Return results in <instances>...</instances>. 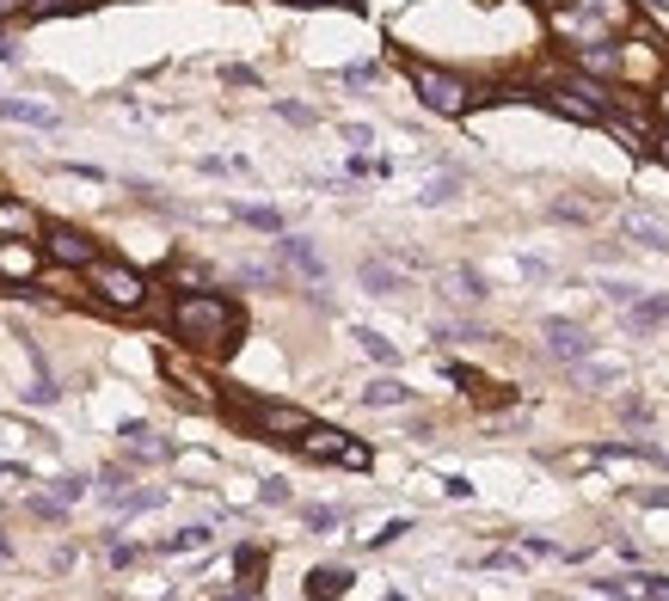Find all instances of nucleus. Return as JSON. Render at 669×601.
Instances as JSON below:
<instances>
[{
  "label": "nucleus",
  "mask_w": 669,
  "mask_h": 601,
  "mask_svg": "<svg viewBox=\"0 0 669 601\" xmlns=\"http://www.w3.org/2000/svg\"><path fill=\"white\" fill-rule=\"evenodd\" d=\"M296 7H350V0H296Z\"/></svg>",
  "instance_id": "nucleus-36"
},
{
  "label": "nucleus",
  "mask_w": 669,
  "mask_h": 601,
  "mask_svg": "<svg viewBox=\"0 0 669 601\" xmlns=\"http://www.w3.org/2000/svg\"><path fill=\"white\" fill-rule=\"evenodd\" d=\"M664 141H669V124H664Z\"/></svg>",
  "instance_id": "nucleus-38"
},
{
  "label": "nucleus",
  "mask_w": 669,
  "mask_h": 601,
  "mask_svg": "<svg viewBox=\"0 0 669 601\" xmlns=\"http://www.w3.org/2000/svg\"><path fill=\"white\" fill-rule=\"evenodd\" d=\"M541 338H546V356H553V362H584V356L596 350V338L577 320H546Z\"/></svg>",
  "instance_id": "nucleus-7"
},
{
  "label": "nucleus",
  "mask_w": 669,
  "mask_h": 601,
  "mask_svg": "<svg viewBox=\"0 0 669 601\" xmlns=\"http://www.w3.org/2000/svg\"><path fill=\"white\" fill-rule=\"evenodd\" d=\"M412 400V386L405 381H374L369 393H362V405H374V412H388V405H405Z\"/></svg>",
  "instance_id": "nucleus-20"
},
{
  "label": "nucleus",
  "mask_w": 669,
  "mask_h": 601,
  "mask_svg": "<svg viewBox=\"0 0 669 601\" xmlns=\"http://www.w3.org/2000/svg\"><path fill=\"white\" fill-rule=\"evenodd\" d=\"M282 258H289V264H296V270H301V277H308V282H326V264H320V252H313L308 246V240H282Z\"/></svg>",
  "instance_id": "nucleus-14"
},
{
  "label": "nucleus",
  "mask_w": 669,
  "mask_h": 601,
  "mask_svg": "<svg viewBox=\"0 0 669 601\" xmlns=\"http://www.w3.org/2000/svg\"><path fill=\"white\" fill-rule=\"evenodd\" d=\"M553 32H560L572 49L614 44V25H608V19H596V13H584V7H560V13H553Z\"/></svg>",
  "instance_id": "nucleus-6"
},
{
  "label": "nucleus",
  "mask_w": 669,
  "mask_h": 601,
  "mask_svg": "<svg viewBox=\"0 0 669 601\" xmlns=\"http://www.w3.org/2000/svg\"><path fill=\"white\" fill-rule=\"evenodd\" d=\"M93 0H32L25 7V19H56V13H86Z\"/></svg>",
  "instance_id": "nucleus-25"
},
{
  "label": "nucleus",
  "mask_w": 669,
  "mask_h": 601,
  "mask_svg": "<svg viewBox=\"0 0 669 601\" xmlns=\"http://www.w3.org/2000/svg\"><path fill=\"white\" fill-rule=\"evenodd\" d=\"M172 332H178V344H191V350H203V356H228L240 338V308L228 294L191 289V294L172 301Z\"/></svg>",
  "instance_id": "nucleus-1"
},
{
  "label": "nucleus",
  "mask_w": 669,
  "mask_h": 601,
  "mask_svg": "<svg viewBox=\"0 0 669 601\" xmlns=\"http://www.w3.org/2000/svg\"><path fill=\"white\" fill-rule=\"evenodd\" d=\"M565 7H584V13L608 19V25H614V32H621L626 19H633V7H626V0H565Z\"/></svg>",
  "instance_id": "nucleus-19"
},
{
  "label": "nucleus",
  "mask_w": 669,
  "mask_h": 601,
  "mask_svg": "<svg viewBox=\"0 0 669 601\" xmlns=\"http://www.w3.org/2000/svg\"><path fill=\"white\" fill-rule=\"evenodd\" d=\"M577 74L614 80V74H621V49H614V44H584V49H577Z\"/></svg>",
  "instance_id": "nucleus-11"
},
{
  "label": "nucleus",
  "mask_w": 669,
  "mask_h": 601,
  "mask_svg": "<svg viewBox=\"0 0 669 601\" xmlns=\"http://www.w3.org/2000/svg\"><path fill=\"white\" fill-rule=\"evenodd\" d=\"M221 601H265L258 589H234V596H221Z\"/></svg>",
  "instance_id": "nucleus-35"
},
{
  "label": "nucleus",
  "mask_w": 669,
  "mask_h": 601,
  "mask_svg": "<svg viewBox=\"0 0 669 601\" xmlns=\"http://www.w3.org/2000/svg\"><path fill=\"white\" fill-rule=\"evenodd\" d=\"M166 492H105V504L117 509V516H136V509H154Z\"/></svg>",
  "instance_id": "nucleus-21"
},
{
  "label": "nucleus",
  "mask_w": 669,
  "mask_h": 601,
  "mask_svg": "<svg viewBox=\"0 0 669 601\" xmlns=\"http://www.w3.org/2000/svg\"><path fill=\"white\" fill-rule=\"evenodd\" d=\"M0 117H13V124H32V129H56V111H49V105H32V99H0Z\"/></svg>",
  "instance_id": "nucleus-13"
},
{
  "label": "nucleus",
  "mask_w": 669,
  "mask_h": 601,
  "mask_svg": "<svg viewBox=\"0 0 669 601\" xmlns=\"http://www.w3.org/2000/svg\"><path fill=\"white\" fill-rule=\"evenodd\" d=\"M197 546H209V528H178L172 540H160V553H197Z\"/></svg>",
  "instance_id": "nucleus-24"
},
{
  "label": "nucleus",
  "mask_w": 669,
  "mask_h": 601,
  "mask_svg": "<svg viewBox=\"0 0 669 601\" xmlns=\"http://www.w3.org/2000/svg\"><path fill=\"white\" fill-rule=\"evenodd\" d=\"M442 294H449V301H461V308H480V301H485V282L473 277V270H449V277H442Z\"/></svg>",
  "instance_id": "nucleus-15"
},
{
  "label": "nucleus",
  "mask_w": 669,
  "mask_h": 601,
  "mask_svg": "<svg viewBox=\"0 0 669 601\" xmlns=\"http://www.w3.org/2000/svg\"><path fill=\"white\" fill-rule=\"evenodd\" d=\"M400 534H405V522H388V528H381V534L369 540V546H393V540H400Z\"/></svg>",
  "instance_id": "nucleus-32"
},
{
  "label": "nucleus",
  "mask_w": 669,
  "mask_h": 601,
  "mask_svg": "<svg viewBox=\"0 0 669 601\" xmlns=\"http://www.w3.org/2000/svg\"><path fill=\"white\" fill-rule=\"evenodd\" d=\"M608 301H614V308H633L638 289H633V282H608Z\"/></svg>",
  "instance_id": "nucleus-28"
},
{
  "label": "nucleus",
  "mask_w": 669,
  "mask_h": 601,
  "mask_svg": "<svg viewBox=\"0 0 669 601\" xmlns=\"http://www.w3.org/2000/svg\"><path fill=\"white\" fill-rule=\"evenodd\" d=\"M344 80H350V86H369V80H374V62H357V68H344Z\"/></svg>",
  "instance_id": "nucleus-31"
},
{
  "label": "nucleus",
  "mask_w": 669,
  "mask_h": 601,
  "mask_svg": "<svg viewBox=\"0 0 669 601\" xmlns=\"http://www.w3.org/2000/svg\"><path fill=\"white\" fill-rule=\"evenodd\" d=\"M357 344H362V356H374V362H388V369L400 362V350H393V344L381 338V332H369V325H357Z\"/></svg>",
  "instance_id": "nucleus-22"
},
{
  "label": "nucleus",
  "mask_w": 669,
  "mask_h": 601,
  "mask_svg": "<svg viewBox=\"0 0 669 601\" xmlns=\"http://www.w3.org/2000/svg\"><path fill=\"white\" fill-rule=\"evenodd\" d=\"M25 13V0H0V25H7V19H19Z\"/></svg>",
  "instance_id": "nucleus-34"
},
{
  "label": "nucleus",
  "mask_w": 669,
  "mask_h": 601,
  "mask_svg": "<svg viewBox=\"0 0 669 601\" xmlns=\"http://www.w3.org/2000/svg\"><path fill=\"white\" fill-rule=\"evenodd\" d=\"M265 504H289V478H265Z\"/></svg>",
  "instance_id": "nucleus-30"
},
{
  "label": "nucleus",
  "mask_w": 669,
  "mask_h": 601,
  "mask_svg": "<svg viewBox=\"0 0 669 601\" xmlns=\"http://www.w3.org/2000/svg\"><path fill=\"white\" fill-rule=\"evenodd\" d=\"M86 282H93V294L105 301V308H117V313H141V308H148V282H141V270H129V264L93 258V264H86Z\"/></svg>",
  "instance_id": "nucleus-2"
},
{
  "label": "nucleus",
  "mask_w": 669,
  "mask_h": 601,
  "mask_svg": "<svg viewBox=\"0 0 669 601\" xmlns=\"http://www.w3.org/2000/svg\"><path fill=\"white\" fill-rule=\"evenodd\" d=\"M664 320H669V301H664V294H645V289H638V301L626 308V325H633V332H657Z\"/></svg>",
  "instance_id": "nucleus-12"
},
{
  "label": "nucleus",
  "mask_w": 669,
  "mask_h": 601,
  "mask_svg": "<svg viewBox=\"0 0 669 601\" xmlns=\"http://www.w3.org/2000/svg\"><path fill=\"white\" fill-rule=\"evenodd\" d=\"M572 369H577V386H614V381H621V369L590 362V356H584V362H572Z\"/></svg>",
  "instance_id": "nucleus-23"
},
{
  "label": "nucleus",
  "mask_w": 669,
  "mask_h": 601,
  "mask_svg": "<svg viewBox=\"0 0 669 601\" xmlns=\"http://www.w3.org/2000/svg\"><path fill=\"white\" fill-rule=\"evenodd\" d=\"M44 252L56 264H68V270H86V264L99 258V246L80 228H68V221H49V228H44Z\"/></svg>",
  "instance_id": "nucleus-5"
},
{
  "label": "nucleus",
  "mask_w": 669,
  "mask_h": 601,
  "mask_svg": "<svg viewBox=\"0 0 669 601\" xmlns=\"http://www.w3.org/2000/svg\"><path fill=\"white\" fill-rule=\"evenodd\" d=\"M240 221H252V228H265V233H277V228H282L277 209H240Z\"/></svg>",
  "instance_id": "nucleus-26"
},
{
  "label": "nucleus",
  "mask_w": 669,
  "mask_h": 601,
  "mask_svg": "<svg viewBox=\"0 0 669 601\" xmlns=\"http://www.w3.org/2000/svg\"><path fill=\"white\" fill-rule=\"evenodd\" d=\"M0 558H7V540H0Z\"/></svg>",
  "instance_id": "nucleus-37"
},
{
  "label": "nucleus",
  "mask_w": 669,
  "mask_h": 601,
  "mask_svg": "<svg viewBox=\"0 0 669 601\" xmlns=\"http://www.w3.org/2000/svg\"><path fill=\"white\" fill-rule=\"evenodd\" d=\"M362 289H369V294H400V289H405V277L393 270V264L369 258V264H362Z\"/></svg>",
  "instance_id": "nucleus-17"
},
{
  "label": "nucleus",
  "mask_w": 669,
  "mask_h": 601,
  "mask_svg": "<svg viewBox=\"0 0 669 601\" xmlns=\"http://www.w3.org/2000/svg\"><path fill=\"white\" fill-rule=\"evenodd\" d=\"M412 93H418L436 117H468V105H473L468 80L449 74V68H430V62H412Z\"/></svg>",
  "instance_id": "nucleus-3"
},
{
  "label": "nucleus",
  "mask_w": 669,
  "mask_h": 601,
  "mask_svg": "<svg viewBox=\"0 0 669 601\" xmlns=\"http://www.w3.org/2000/svg\"><path fill=\"white\" fill-rule=\"evenodd\" d=\"M454 190H461V178H436V185H430V190H424V203H449V197H454Z\"/></svg>",
  "instance_id": "nucleus-27"
},
{
  "label": "nucleus",
  "mask_w": 669,
  "mask_h": 601,
  "mask_svg": "<svg viewBox=\"0 0 669 601\" xmlns=\"http://www.w3.org/2000/svg\"><path fill=\"white\" fill-rule=\"evenodd\" d=\"M301 454L332 461V466H350V473H362V466H369V448L350 442L344 430H320V424H308V430H301Z\"/></svg>",
  "instance_id": "nucleus-4"
},
{
  "label": "nucleus",
  "mask_w": 669,
  "mask_h": 601,
  "mask_svg": "<svg viewBox=\"0 0 669 601\" xmlns=\"http://www.w3.org/2000/svg\"><path fill=\"white\" fill-rule=\"evenodd\" d=\"M0 277L7 282H32L37 277V246H25V240H0Z\"/></svg>",
  "instance_id": "nucleus-10"
},
{
  "label": "nucleus",
  "mask_w": 669,
  "mask_h": 601,
  "mask_svg": "<svg viewBox=\"0 0 669 601\" xmlns=\"http://www.w3.org/2000/svg\"><path fill=\"white\" fill-rule=\"evenodd\" d=\"M0 233H13V240H32L37 233V216L25 203H0Z\"/></svg>",
  "instance_id": "nucleus-18"
},
{
  "label": "nucleus",
  "mask_w": 669,
  "mask_h": 601,
  "mask_svg": "<svg viewBox=\"0 0 669 601\" xmlns=\"http://www.w3.org/2000/svg\"><path fill=\"white\" fill-rule=\"evenodd\" d=\"M240 417H246L252 430H265V436H301L313 424L301 405H240Z\"/></svg>",
  "instance_id": "nucleus-8"
},
{
  "label": "nucleus",
  "mask_w": 669,
  "mask_h": 601,
  "mask_svg": "<svg viewBox=\"0 0 669 601\" xmlns=\"http://www.w3.org/2000/svg\"><path fill=\"white\" fill-rule=\"evenodd\" d=\"M344 589H350V570H344V565H320L308 577V596L313 601H332V596H344Z\"/></svg>",
  "instance_id": "nucleus-16"
},
{
  "label": "nucleus",
  "mask_w": 669,
  "mask_h": 601,
  "mask_svg": "<svg viewBox=\"0 0 669 601\" xmlns=\"http://www.w3.org/2000/svg\"><path fill=\"white\" fill-rule=\"evenodd\" d=\"M74 497H86V478H62L56 485V504H74Z\"/></svg>",
  "instance_id": "nucleus-29"
},
{
  "label": "nucleus",
  "mask_w": 669,
  "mask_h": 601,
  "mask_svg": "<svg viewBox=\"0 0 669 601\" xmlns=\"http://www.w3.org/2000/svg\"><path fill=\"white\" fill-rule=\"evenodd\" d=\"M621 233H626V240H638V246H651V252H669V228L651 216V209H626Z\"/></svg>",
  "instance_id": "nucleus-9"
},
{
  "label": "nucleus",
  "mask_w": 669,
  "mask_h": 601,
  "mask_svg": "<svg viewBox=\"0 0 669 601\" xmlns=\"http://www.w3.org/2000/svg\"><path fill=\"white\" fill-rule=\"evenodd\" d=\"M657 111H664V124H669V68H664V80H657Z\"/></svg>",
  "instance_id": "nucleus-33"
}]
</instances>
